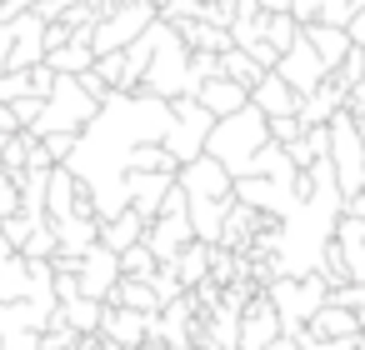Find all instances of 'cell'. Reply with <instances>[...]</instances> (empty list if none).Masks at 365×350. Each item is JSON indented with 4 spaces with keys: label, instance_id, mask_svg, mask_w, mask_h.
Returning a JSON list of instances; mask_svg holds the SVG:
<instances>
[{
    "label": "cell",
    "instance_id": "1",
    "mask_svg": "<svg viewBox=\"0 0 365 350\" xmlns=\"http://www.w3.org/2000/svg\"><path fill=\"white\" fill-rule=\"evenodd\" d=\"M270 140V115L250 101L245 110H235V115H220L215 120V130H210V140H205V150L240 180V175H250L255 170V155H260V145Z\"/></svg>",
    "mask_w": 365,
    "mask_h": 350
},
{
    "label": "cell",
    "instance_id": "2",
    "mask_svg": "<svg viewBox=\"0 0 365 350\" xmlns=\"http://www.w3.org/2000/svg\"><path fill=\"white\" fill-rule=\"evenodd\" d=\"M101 115V101L81 86V76H61L56 91L46 96V115L36 125H26L31 135H51V130H86Z\"/></svg>",
    "mask_w": 365,
    "mask_h": 350
},
{
    "label": "cell",
    "instance_id": "3",
    "mask_svg": "<svg viewBox=\"0 0 365 350\" xmlns=\"http://www.w3.org/2000/svg\"><path fill=\"white\" fill-rule=\"evenodd\" d=\"M145 91H150V96H165V101L195 96L190 46L180 41V31H175L170 21H165V36H160V46H155V61H150V71H145Z\"/></svg>",
    "mask_w": 365,
    "mask_h": 350
},
{
    "label": "cell",
    "instance_id": "4",
    "mask_svg": "<svg viewBox=\"0 0 365 350\" xmlns=\"http://www.w3.org/2000/svg\"><path fill=\"white\" fill-rule=\"evenodd\" d=\"M330 160H335L345 200L360 195L365 190V125H360L355 110H335V120H330Z\"/></svg>",
    "mask_w": 365,
    "mask_h": 350
},
{
    "label": "cell",
    "instance_id": "5",
    "mask_svg": "<svg viewBox=\"0 0 365 350\" xmlns=\"http://www.w3.org/2000/svg\"><path fill=\"white\" fill-rule=\"evenodd\" d=\"M170 105H175V120H170V130H165V150L185 165V160L205 155V140H210V130H215L220 115H215L210 105H200L195 96H175Z\"/></svg>",
    "mask_w": 365,
    "mask_h": 350
},
{
    "label": "cell",
    "instance_id": "6",
    "mask_svg": "<svg viewBox=\"0 0 365 350\" xmlns=\"http://www.w3.org/2000/svg\"><path fill=\"white\" fill-rule=\"evenodd\" d=\"M160 21V6H150V0H115V6L96 21V56L106 51H125L140 31H150Z\"/></svg>",
    "mask_w": 365,
    "mask_h": 350
},
{
    "label": "cell",
    "instance_id": "7",
    "mask_svg": "<svg viewBox=\"0 0 365 350\" xmlns=\"http://www.w3.org/2000/svg\"><path fill=\"white\" fill-rule=\"evenodd\" d=\"M275 71H280V76H285L300 96H310V91H320V86L330 81V66L320 61V51L310 46V36H305V31H300V41L280 56V66H275Z\"/></svg>",
    "mask_w": 365,
    "mask_h": 350
},
{
    "label": "cell",
    "instance_id": "8",
    "mask_svg": "<svg viewBox=\"0 0 365 350\" xmlns=\"http://www.w3.org/2000/svg\"><path fill=\"white\" fill-rule=\"evenodd\" d=\"M190 195H205V200H230L235 195V175L205 150V155H195V160H185L180 165V175H175Z\"/></svg>",
    "mask_w": 365,
    "mask_h": 350
},
{
    "label": "cell",
    "instance_id": "9",
    "mask_svg": "<svg viewBox=\"0 0 365 350\" xmlns=\"http://www.w3.org/2000/svg\"><path fill=\"white\" fill-rule=\"evenodd\" d=\"M280 335H285L280 310H275L270 290H260V295L245 305V315H240V350H270Z\"/></svg>",
    "mask_w": 365,
    "mask_h": 350
},
{
    "label": "cell",
    "instance_id": "10",
    "mask_svg": "<svg viewBox=\"0 0 365 350\" xmlns=\"http://www.w3.org/2000/svg\"><path fill=\"white\" fill-rule=\"evenodd\" d=\"M120 250L115 245H106V240H96L91 250H86V265H81V285H86V295H96V300H110L115 295V285H120Z\"/></svg>",
    "mask_w": 365,
    "mask_h": 350
},
{
    "label": "cell",
    "instance_id": "11",
    "mask_svg": "<svg viewBox=\"0 0 365 350\" xmlns=\"http://www.w3.org/2000/svg\"><path fill=\"white\" fill-rule=\"evenodd\" d=\"M145 240H150V250L160 255V265H175L180 260V250L195 240V220H190V210H180V215H155L150 220V230H145Z\"/></svg>",
    "mask_w": 365,
    "mask_h": 350
},
{
    "label": "cell",
    "instance_id": "12",
    "mask_svg": "<svg viewBox=\"0 0 365 350\" xmlns=\"http://www.w3.org/2000/svg\"><path fill=\"white\" fill-rule=\"evenodd\" d=\"M46 16L41 11H26V16H16V51H11V71H31V66H41L46 56H51V41H46Z\"/></svg>",
    "mask_w": 365,
    "mask_h": 350
},
{
    "label": "cell",
    "instance_id": "13",
    "mask_svg": "<svg viewBox=\"0 0 365 350\" xmlns=\"http://www.w3.org/2000/svg\"><path fill=\"white\" fill-rule=\"evenodd\" d=\"M175 175H180V170H125L130 205H135L145 220H155L160 205H165V195H170V185H175Z\"/></svg>",
    "mask_w": 365,
    "mask_h": 350
},
{
    "label": "cell",
    "instance_id": "14",
    "mask_svg": "<svg viewBox=\"0 0 365 350\" xmlns=\"http://www.w3.org/2000/svg\"><path fill=\"white\" fill-rule=\"evenodd\" d=\"M150 320H155V315H145V310H130V305H110V300H106L101 335L115 340V345H125V350H135V345L150 335Z\"/></svg>",
    "mask_w": 365,
    "mask_h": 350
},
{
    "label": "cell",
    "instance_id": "15",
    "mask_svg": "<svg viewBox=\"0 0 365 350\" xmlns=\"http://www.w3.org/2000/svg\"><path fill=\"white\" fill-rule=\"evenodd\" d=\"M365 325H360V310H350V305H335V300H325L315 315H310V325L300 330V335H320V340H355Z\"/></svg>",
    "mask_w": 365,
    "mask_h": 350
},
{
    "label": "cell",
    "instance_id": "16",
    "mask_svg": "<svg viewBox=\"0 0 365 350\" xmlns=\"http://www.w3.org/2000/svg\"><path fill=\"white\" fill-rule=\"evenodd\" d=\"M250 101H255L265 115H300V101H305V96H300L280 71H265V76H260V86L250 91Z\"/></svg>",
    "mask_w": 365,
    "mask_h": 350
},
{
    "label": "cell",
    "instance_id": "17",
    "mask_svg": "<svg viewBox=\"0 0 365 350\" xmlns=\"http://www.w3.org/2000/svg\"><path fill=\"white\" fill-rule=\"evenodd\" d=\"M195 101L210 105L215 115H235V110L250 105V86H240V81H230V76H210V81L195 91Z\"/></svg>",
    "mask_w": 365,
    "mask_h": 350
},
{
    "label": "cell",
    "instance_id": "18",
    "mask_svg": "<svg viewBox=\"0 0 365 350\" xmlns=\"http://www.w3.org/2000/svg\"><path fill=\"white\" fill-rule=\"evenodd\" d=\"M345 96H350V91L330 76L320 91H310V96L300 101V120H305V125H330V120H335V110H345Z\"/></svg>",
    "mask_w": 365,
    "mask_h": 350
},
{
    "label": "cell",
    "instance_id": "19",
    "mask_svg": "<svg viewBox=\"0 0 365 350\" xmlns=\"http://www.w3.org/2000/svg\"><path fill=\"white\" fill-rule=\"evenodd\" d=\"M305 36H310V46L320 51V61L330 66V76H335V66H340V61L350 56V46H355V36H350L345 26H325V21H310Z\"/></svg>",
    "mask_w": 365,
    "mask_h": 350
},
{
    "label": "cell",
    "instance_id": "20",
    "mask_svg": "<svg viewBox=\"0 0 365 350\" xmlns=\"http://www.w3.org/2000/svg\"><path fill=\"white\" fill-rule=\"evenodd\" d=\"M81 190H86V180H81L71 165H56V170H51V220H56V225L76 215V195H81Z\"/></svg>",
    "mask_w": 365,
    "mask_h": 350
},
{
    "label": "cell",
    "instance_id": "21",
    "mask_svg": "<svg viewBox=\"0 0 365 350\" xmlns=\"http://www.w3.org/2000/svg\"><path fill=\"white\" fill-rule=\"evenodd\" d=\"M145 230H150V220H145L135 205L120 210V215H110V220H101V240L115 245V250H130L135 240H145Z\"/></svg>",
    "mask_w": 365,
    "mask_h": 350
},
{
    "label": "cell",
    "instance_id": "22",
    "mask_svg": "<svg viewBox=\"0 0 365 350\" xmlns=\"http://www.w3.org/2000/svg\"><path fill=\"white\" fill-rule=\"evenodd\" d=\"M110 305H130V310H145V315H160V310H165L160 290H155L150 280H135V275H120V285H115Z\"/></svg>",
    "mask_w": 365,
    "mask_h": 350
},
{
    "label": "cell",
    "instance_id": "23",
    "mask_svg": "<svg viewBox=\"0 0 365 350\" xmlns=\"http://www.w3.org/2000/svg\"><path fill=\"white\" fill-rule=\"evenodd\" d=\"M235 200V195H230ZM230 200H205V195H190V220H195V235L200 240H215L220 245V230H225V210Z\"/></svg>",
    "mask_w": 365,
    "mask_h": 350
},
{
    "label": "cell",
    "instance_id": "24",
    "mask_svg": "<svg viewBox=\"0 0 365 350\" xmlns=\"http://www.w3.org/2000/svg\"><path fill=\"white\" fill-rule=\"evenodd\" d=\"M210 260H215V240H190L185 250H180V260H175V270H180V280H185V290H195L205 275H210Z\"/></svg>",
    "mask_w": 365,
    "mask_h": 350
},
{
    "label": "cell",
    "instance_id": "25",
    "mask_svg": "<svg viewBox=\"0 0 365 350\" xmlns=\"http://www.w3.org/2000/svg\"><path fill=\"white\" fill-rule=\"evenodd\" d=\"M56 230H61V250L86 255V250L101 240V215H71V220H61Z\"/></svg>",
    "mask_w": 365,
    "mask_h": 350
},
{
    "label": "cell",
    "instance_id": "26",
    "mask_svg": "<svg viewBox=\"0 0 365 350\" xmlns=\"http://www.w3.org/2000/svg\"><path fill=\"white\" fill-rule=\"evenodd\" d=\"M220 76H230V81H240V86H260V76H265V66L245 51V46H230V51H220Z\"/></svg>",
    "mask_w": 365,
    "mask_h": 350
},
{
    "label": "cell",
    "instance_id": "27",
    "mask_svg": "<svg viewBox=\"0 0 365 350\" xmlns=\"http://www.w3.org/2000/svg\"><path fill=\"white\" fill-rule=\"evenodd\" d=\"M120 270L135 275V280H150V275L160 270V255L150 250V240H135L130 250H120Z\"/></svg>",
    "mask_w": 365,
    "mask_h": 350
},
{
    "label": "cell",
    "instance_id": "28",
    "mask_svg": "<svg viewBox=\"0 0 365 350\" xmlns=\"http://www.w3.org/2000/svg\"><path fill=\"white\" fill-rule=\"evenodd\" d=\"M300 31H305V26H300V21H295L290 11H280V16H270V31H265V41H270V46H275V51L285 56V51H290V46L300 41Z\"/></svg>",
    "mask_w": 365,
    "mask_h": 350
},
{
    "label": "cell",
    "instance_id": "29",
    "mask_svg": "<svg viewBox=\"0 0 365 350\" xmlns=\"http://www.w3.org/2000/svg\"><path fill=\"white\" fill-rule=\"evenodd\" d=\"M56 250H61V230H56V220H46V225L21 245V255H26V260H51Z\"/></svg>",
    "mask_w": 365,
    "mask_h": 350
},
{
    "label": "cell",
    "instance_id": "30",
    "mask_svg": "<svg viewBox=\"0 0 365 350\" xmlns=\"http://www.w3.org/2000/svg\"><path fill=\"white\" fill-rule=\"evenodd\" d=\"M41 225H46V220H36L31 210H16V215H6V220H0V235H6V240L21 250V245H26V240H31Z\"/></svg>",
    "mask_w": 365,
    "mask_h": 350
},
{
    "label": "cell",
    "instance_id": "31",
    "mask_svg": "<svg viewBox=\"0 0 365 350\" xmlns=\"http://www.w3.org/2000/svg\"><path fill=\"white\" fill-rule=\"evenodd\" d=\"M360 76H365V46L355 41V46H350V56H345V61L335 66V81H340V86L350 91V86H360Z\"/></svg>",
    "mask_w": 365,
    "mask_h": 350
},
{
    "label": "cell",
    "instance_id": "32",
    "mask_svg": "<svg viewBox=\"0 0 365 350\" xmlns=\"http://www.w3.org/2000/svg\"><path fill=\"white\" fill-rule=\"evenodd\" d=\"M355 11H360V0H320V21H325V26H345V31H350Z\"/></svg>",
    "mask_w": 365,
    "mask_h": 350
},
{
    "label": "cell",
    "instance_id": "33",
    "mask_svg": "<svg viewBox=\"0 0 365 350\" xmlns=\"http://www.w3.org/2000/svg\"><path fill=\"white\" fill-rule=\"evenodd\" d=\"M36 86H31V71H6V76H0V101H6V105H16L21 96H31Z\"/></svg>",
    "mask_w": 365,
    "mask_h": 350
},
{
    "label": "cell",
    "instance_id": "34",
    "mask_svg": "<svg viewBox=\"0 0 365 350\" xmlns=\"http://www.w3.org/2000/svg\"><path fill=\"white\" fill-rule=\"evenodd\" d=\"M0 160H6L11 170H26V165H31V135H26V130H16V135H11V145L0 150Z\"/></svg>",
    "mask_w": 365,
    "mask_h": 350
},
{
    "label": "cell",
    "instance_id": "35",
    "mask_svg": "<svg viewBox=\"0 0 365 350\" xmlns=\"http://www.w3.org/2000/svg\"><path fill=\"white\" fill-rule=\"evenodd\" d=\"M300 135H305V120H300V115H270V140L290 145V140H300Z\"/></svg>",
    "mask_w": 365,
    "mask_h": 350
},
{
    "label": "cell",
    "instance_id": "36",
    "mask_svg": "<svg viewBox=\"0 0 365 350\" xmlns=\"http://www.w3.org/2000/svg\"><path fill=\"white\" fill-rule=\"evenodd\" d=\"M96 71L120 91V81H125V51H106V56H96Z\"/></svg>",
    "mask_w": 365,
    "mask_h": 350
},
{
    "label": "cell",
    "instance_id": "37",
    "mask_svg": "<svg viewBox=\"0 0 365 350\" xmlns=\"http://www.w3.org/2000/svg\"><path fill=\"white\" fill-rule=\"evenodd\" d=\"M16 210H21V185H16L11 170H0V220L16 215Z\"/></svg>",
    "mask_w": 365,
    "mask_h": 350
},
{
    "label": "cell",
    "instance_id": "38",
    "mask_svg": "<svg viewBox=\"0 0 365 350\" xmlns=\"http://www.w3.org/2000/svg\"><path fill=\"white\" fill-rule=\"evenodd\" d=\"M235 16H240V6H235V0H205V21L210 26H235Z\"/></svg>",
    "mask_w": 365,
    "mask_h": 350
},
{
    "label": "cell",
    "instance_id": "39",
    "mask_svg": "<svg viewBox=\"0 0 365 350\" xmlns=\"http://www.w3.org/2000/svg\"><path fill=\"white\" fill-rule=\"evenodd\" d=\"M11 51H16V21H0V76L11 71Z\"/></svg>",
    "mask_w": 365,
    "mask_h": 350
},
{
    "label": "cell",
    "instance_id": "40",
    "mask_svg": "<svg viewBox=\"0 0 365 350\" xmlns=\"http://www.w3.org/2000/svg\"><path fill=\"white\" fill-rule=\"evenodd\" d=\"M290 16H295L300 26H310V21H320V0H295V6H290Z\"/></svg>",
    "mask_w": 365,
    "mask_h": 350
},
{
    "label": "cell",
    "instance_id": "41",
    "mask_svg": "<svg viewBox=\"0 0 365 350\" xmlns=\"http://www.w3.org/2000/svg\"><path fill=\"white\" fill-rule=\"evenodd\" d=\"M36 6H41V0H6V6H0V21H16V16H26Z\"/></svg>",
    "mask_w": 365,
    "mask_h": 350
},
{
    "label": "cell",
    "instance_id": "42",
    "mask_svg": "<svg viewBox=\"0 0 365 350\" xmlns=\"http://www.w3.org/2000/svg\"><path fill=\"white\" fill-rule=\"evenodd\" d=\"M16 255H21V250H16V245H11V240H6V235H0V270H6V265H11V260H16Z\"/></svg>",
    "mask_w": 365,
    "mask_h": 350
},
{
    "label": "cell",
    "instance_id": "43",
    "mask_svg": "<svg viewBox=\"0 0 365 350\" xmlns=\"http://www.w3.org/2000/svg\"><path fill=\"white\" fill-rule=\"evenodd\" d=\"M350 36L365 46V6H360V11H355V21H350Z\"/></svg>",
    "mask_w": 365,
    "mask_h": 350
},
{
    "label": "cell",
    "instance_id": "44",
    "mask_svg": "<svg viewBox=\"0 0 365 350\" xmlns=\"http://www.w3.org/2000/svg\"><path fill=\"white\" fill-rule=\"evenodd\" d=\"M345 210H350V215H360V220H365V190H360V195H350V200H345Z\"/></svg>",
    "mask_w": 365,
    "mask_h": 350
},
{
    "label": "cell",
    "instance_id": "45",
    "mask_svg": "<svg viewBox=\"0 0 365 350\" xmlns=\"http://www.w3.org/2000/svg\"><path fill=\"white\" fill-rule=\"evenodd\" d=\"M260 6H265L270 16H280V11H290V6H295V0H260Z\"/></svg>",
    "mask_w": 365,
    "mask_h": 350
},
{
    "label": "cell",
    "instance_id": "46",
    "mask_svg": "<svg viewBox=\"0 0 365 350\" xmlns=\"http://www.w3.org/2000/svg\"><path fill=\"white\" fill-rule=\"evenodd\" d=\"M6 145H11V130H6V125H0V150H6Z\"/></svg>",
    "mask_w": 365,
    "mask_h": 350
},
{
    "label": "cell",
    "instance_id": "47",
    "mask_svg": "<svg viewBox=\"0 0 365 350\" xmlns=\"http://www.w3.org/2000/svg\"><path fill=\"white\" fill-rule=\"evenodd\" d=\"M150 6H170V0H150Z\"/></svg>",
    "mask_w": 365,
    "mask_h": 350
},
{
    "label": "cell",
    "instance_id": "48",
    "mask_svg": "<svg viewBox=\"0 0 365 350\" xmlns=\"http://www.w3.org/2000/svg\"><path fill=\"white\" fill-rule=\"evenodd\" d=\"M0 6H6V0H0Z\"/></svg>",
    "mask_w": 365,
    "mask_h": 350
}]
</instances>
